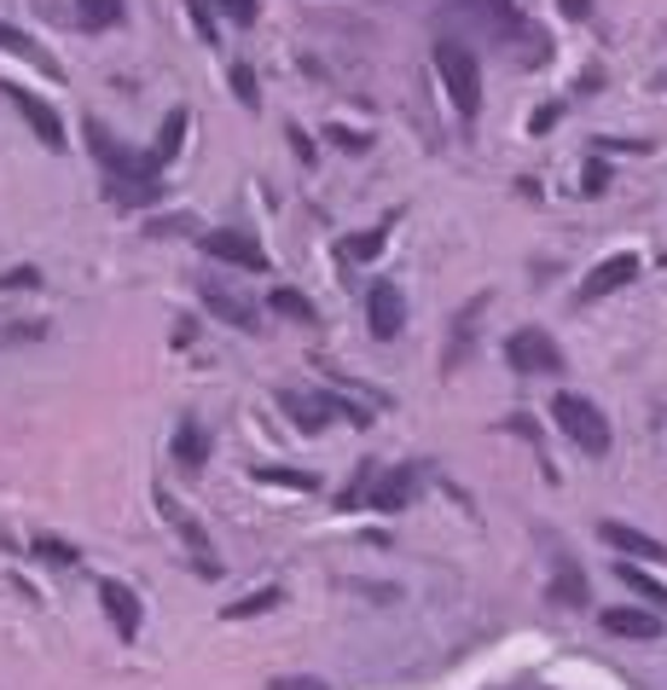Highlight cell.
<instances>
[{
  "instance_id": "6da1fadb",
  "label": "cell",
  "mask_w": 667,
  "mask_h": 690,
  "mask_svg": "<svg viewBox=\"0 0 667 690\" xmlns=\"http://www.w3.org/2000/svg\"><path fill=\"white\" fill-rule=\"evenodd\" d=\"M88 145H93V157L105 163V175H111V197L116 204H157L163 197V175L152 168V157H133V151H123L111 140L99 123H88Z\"/></svg>"
},
{
  "instance_id": "7a4b0ae2",
  "label": "cell",
  "mask_w": 667,
  "mask_h": 690,
  "mask_svg": "<svg viewBox=\"0 0 667 690\" xmlns=\"http://www.w3.org/2000/svg\"><path fill=\"white\" fill-rule=\"evenodd\" d=\"M441 29H459V36H471V41H511V36H523L528 24L511 0H447Z\"/></svg>"
},
{
  "instance_id": "3957f363",
  "label": "cell",
  "mask_w": 667,
  "mask_h": 690,
  "mask_svg": "<svg viewBox=\"0 0 667 690\" xmlns=\"http://www.w3.org/2000/svg\"><path fill=\"white\" fill-rule=\"evenodd\" d=\"M436 71H441V81H447V99L459 105V116H476V105H482V71H476V53L464 41H436Z\"/></svg>"
},
{
  "instance_id": "277c9868",
  "label": "cell",
  "mask_w": 667,
  "mask_h": 690,
  "mask_svg": "<svg viewBox=\"0 0 667 690\" xmlns=\"http://www.w3.org/2000/svg\"><path fill=\"white\" fill-rule=\"evenodd\" d=\"M552 418H557V430L569 435L580 452H592V459H604V452H610V418L598 412L587 395H557Z\"/></svg>"
},
{
  "instance_id": "5b68a950",
  "label": "cell",
  "mask_w": 667,
  "mask_h": 690,
  "mask_svg": "<svg viewBox=\"0 0 667 690\" xmlns=\"http://www.w3.org/2000/svg\"><path fill=\"white\" fill-rule=\"evenodd\" d=\"M505 360H511V372H523V378H557V372H563V348H557L540 325L511 331Z\"/></svg>"
},
{
  "instance_id": "8992f818",
  "label": "cell",
  "mask_w": 667,
  "mask_h": 690,
  "mask_svg": "<svg viewBox=\"0 0 667 690\" xmlns=\"http://www.w3.org/2000/svg\"><path fill=\"white\" fill-rule=\"evenodd\" d=\"M365 325H372L377 343H395L400 325H407V296H400V284L377 279L372 291H365Z\"/></svg>"
},
{
  "instance_id": "52a82bcc",
  "label": "cell",
  "mask_w": 667,
  "mask_h": 690,
  "mask_svg": "<svg viewBox=\"0 0 667 690\" xmlns=\"http://www.w3.org/2000/svg\"><path fill=\"white\" fill-rule=\"evenodd\" d=\"M204 256L232 261V267H244V273H267V250L249 239V232H239V227H215V232H204Z\"/></svg>"
},
{
  "instance_id": "ba28073f",
  "label": "cell",
  "mask_w": 667,
  "mask_h": 690,
  "mask_svg": "<svg viewBox=\"0 0 667 690\" xmlns=\"http://www.w3.org/2000/svg\"><path fill=\"white\" fill-rule=\"evenodd\" d=\"M0 93H7L12 105H18V116H24L29 128H36V140H41L47 151H64V145H70V140H64V123H59V111L47 105V99H36L29 88H12V81H0Z\"/></svg>"
},
{
  "instance_id": "9c48e42d",
  "label": "cell",
  "mask_w": 667,
  "mask_h": 690,
  "mask_svg": "<svg viewBox=\"0 0 667 690\" xmlns=\"http://www.w3.org/2000/svg\"><path fill=\"white\" fill-rule=\"evenodd\" d=\"M157 504H163V516H169V528L187 540V551L197 558V575H221V558H215V546H209V534L197 528V516H187L180 504L169 499V494H157Z\"/></svg>"
},
{
  "instance_id": "30bf717a",
  "label": "cell",
  "mask_w": 667,
  "mask_h": 690,
  "mask_svg": "<svg viewBox=\"0 0 667 690\" xmlns=\"http://www.w3.org/2000/svg\"><path fill=\"white\" fill-rule=\"evenodd\" d=\"M627 279H639V256L632 250H615L610 261H598L587 279H580V302H598V296H610V291H621Z\"/></svg>"
},
{
  "instance_id": "8fae6325",
  "label": "cell",
  "mask_w": 667,
  "mask_h": 690,
  "mask_svg": "<svg viewBox=\"0 0 667 690\" xmlns=\"http://www.w3.org/2000/svg\"><path fill=\"white\" fill-rule=\"evenodd\" d=\"M419 494V464H395L389 476H377L372 482V511H407V499Z\"/></svg>"
},
{
  "instance_id": "7c38bea8",
  "label": "cell",
  "mask_w": 667,
  "mask_h": 690,
  "mask_svg": "<svg viewBox=\"0 0 667 690\" xmlns=\"http://www.w3.org/2000/svg\"><path fill=\"white\" fill-rule=\"evenodd\" d=\"M99 603H105L111 627L123 632V638L140 632V598H133V586H123V580H99Z\"/></svg>"
},
{
  "instance_id": "4fadbf2b",
  "label": "cell",
  "mask_w": 667,
  "mask_h": 690,
  "mask_svg": "<svg viewBox=\"0 0 667 690\" xmlns=\"http://www.w3.org/2000/svg\"><path fill=\"white\" fill-rule=\"evenodd\" d=\"M204 302H209V314H221L227 325H239V331H261L256 325V302L249 296H239V291H227V284H204Z\"/></svg>"
},
{
  "instance_id": "5bb4252c",
  "label": "cell",
  "mask_w": 667,
  "mask_h": 690,
  "mask_svg": "<svg viewBox=\"0 0 667 690\" xmlns=\"http://www.w3.org/2000/svg\"><path fill=\"white\" fill-rule=\"evenodd\" d=\"M598 534L615 546V551H627V558H650V563H667V546L662 540H650V534L639 528H627V523H598Z\"/></svg>"
},
{
  "instance_id": "9a60e30c",
  "label": "cell",
  "mask_w": 667,
  "mask_h": 690,
  "mask_svg": "<svg viewBox=\"0 0 667 690\" xmlns=\"http://www.w3.org/2000/svg\"><path fill=\"white\" fill-rule=\"evenodd\" d=\"M175 464L180 470H204L209 464V430L197 424V418H180V430H175Z\"/></svg>"
},
{
  "instance_id": "2e32d148",
  "label": "cell",
  "mask_w": 667,
  "mask_h": 690,
  "mask_svg": "<svg viewBox=\"0 0 667 690\" xmlns=\"http://www.w3.org/2000/svg\"><path fill=\"white\" fill-rule=\"evenodd\" d=\"M552 603H563V610H580V603H587V575H580V563L569 558V551H563V558H557Z\"/></svg>"
},
{
  "instance_id": "e0dca14e",
  "label": "cell",
  "mask_w": 667,
  "mask_h": 690,
  "mask_svg": "<svg viewBox=\"0 0 667 690\" xmlns=\"http://www.w3.org/2000/svg\"><path fill=\"white\" fill-rule=\"evenodd\" d=\"M0 53H12V59L36 64V71H47V76H59V59H53V53H41V47L29 41L24 29H12V24H0Z\"/></svg>"
},
{
  "instance_id": "ac0fdd59",
  "label": "cell",
  "mask_w": 667,
  "mask_h": 690,
  "mask_svg": "<svg viewBox=\"0 0 667 690\" xmlns=\"http://www.w3.org/2000/svg\"><path fill=\"white\" fill-rule=\"evenodd\" d=\"M604 632H615V638H656L662 621L650 610H604Z\"/></svg>"
},
{
  "instance_id": "d6986e66",
  "label": "cell",
  "mask_w": 667,
  "mask_h": 690,
  "mask_svg": "<svg viewBox=\"0 0 667 690\" xmlns=\"http://www.w3.org/2000/svg\"><path fill=\"white\" fill-rule=\"evenodd\" d=\"M180 140H187V111H169L163 116V133H157V145L145 151V157H152V168L163 175V168H169V157L180 151Z\"/></svg>"
},
{
  "instance_id": "ffe728a7",
  "label": "cell",
  "mask_w": 667,
  "mask_h": 690,
  "mask_svg": "<svg viewBox=\"0 0 667 690\" xmlns=\"http://www.w3.org/2000/svg\"><path fill=\"white\" fill-rule=\"evenodd\" d=\"M267 308L285 314V319H296V325H313V319H320V308H313V302H308L303 291H291V284H279V291L267 296Z\"/></svg>"
},
{
  "instance_id": "44dd1931",
  "label": "cell",
  "mask_w": 667,
  "mask_h": 690,
  "mask_svg": "<svg viewBox=\"0 0 667 690\" xmlns=\"http://www.w3.org/2000/svg\"><path fill=\"white\" fill-rule=\"evenodd\" d=\"M279 603H285V592H279V586H261V592H249V598H239V603H227L221 621H249V615L279 610Z\"/></svg>"
},
{
  "instance_id": "7402d4cb",
  "label": "cell",
  "mask_w": 667,
  "mask_h": 690,
  "mask_svg": "<svg viewBox=\"0 0 667 690\" xmlns=\"http://www.w3.org/2000/svg\"><path fill=\"white\" fill-rule=\"evenodd\" d=\"M123 0H76V18L88 24V29H116L123 24Z\"/></svg>"
},
{
  "instance_id": "603a6c76",
  "label": "cell",
  "mask_w": 667,
  "mask_h": 690,
  "mask_svg": "<svg viewBox=\"0 0 667 690\" xmlns=\"http://www.w3.org/2000/svg\"><path fill=\"white\" fill-rule=\"evenodd\" d=\"M29 551H36V558H47V563H59V568H70V563L81 558L70 540H59V534H36V546H29Z\"/></svg>"
},
{
  "instance_id": "cb8c5ba5",
  "label": "cell",
  "mask_w": 667,
  "mask_h": 690,
  "mask_svg": "<svg viewBox=\"0 0 667 690\" xmlns=\"http://www.w3.org/2000/svg\"><path fill=\"white\" fill-rule=\"evenodd\" d=\"M621 580H627V586H632V592H639V598H650V603H656V610H667V586H656V580L644 575V568L621 563Z\"/></svg>"
},
{
  "instance_id": "d4e9b609",
  "label": "cell",
  "mask_w": 667,
  "mask_h": 690,
  "mask_svg": "<svg viewBox=\"0 0 667 690\" xmlns=\"http://www.w3.org/2000/svg\"><path fill=\"white\" fill-rule=\"evenodd\" d=\"M377 250H383V227L360 232V239H348V244H343V256H348V261H372Z\"/></svg>"
},
{
  "instance_id": "484cf974",
  "label": "cell",
  "mask_w": 667,
  "mask_h": 690,
  "mask_svg": "<svg viewBox=\"0 0 667 690\" xmlns=\"http://www.w3.org/2000/svg\"><path fill=\"white\" fill-rule=\"evenodd\" d=\"M232 93H239L249 111L261 105V93H256V71H249V64H232Z\"/></svg>"
},
{
  "instance_id": "4316f807",
  "label": "cell",
  "mask_w": 667,
  "mask_h": 690,
  "mask_svg": "<svg viewBox=\"0 0 667 690\" xmlns=\"http://www.w3.org/2000/svg\"><path fill=\"white\" fill-rule=\"evenodd\" d=\"M41 284V267H12V273H0V291H36Z\"/></svg>"
},
{
  "instance_id": "83f0119b",
  "label": "cell",
  "mask_w": 667,
  "mask_h": 690,
  "mask_svg": "<svg viewBox=\"0 0 667 690\" xmlns=\"http://www.w3.org/2000/svg\"><path fill=\"white\" fill-rule=\"evenodd\" d=\"M187 12H192V24H197V36H204L215 47V18H209V0H187Z\"/></svg>"
},
{
  "instance_id": "f1b7e54d",
  "label": "cell",
  "mask_w": 667,
  "mask_h": 690,
  "mask_svg": "<svg viewBox=\"0 0 667 690\" xmlns=\"http://www.w3.org/2000/svg\"><path fill=\"white\" fill-rule=\"evenodd\" d=\"M215 7H221L232 24H256V0H215Z\"/></svg>"
},
{
  "instance_id": "f546056e",
  "label": "cell",
  "mask_w": 667,
  "mask_h": 690,
  "mask_svg": "<svg viewBox=\"0 0 667 690\" xmlns=\"http://www.w3.org/2000/svg\"><path fill=\"white\" fill-rule=\"evenodd\" d=\"M256 482H285V487H313V476H296V470H256Z\"/></svg>"
},
{
  "instance_id": "4dcf8cb0",
  "label": "cell",
  "mask_w": 667,
  "mask_h": 690,
  "mask_svg": "<svg viewBox=\"0 0 667 690\" xmlns=\"http://www.w3.org/2000/svg\"><path fill=\"white\" fill-rule=\"evenodd\" d=\"M273 690H331L320 679H303V673H285V679H273Z\"/></svg>"
},
{
  "instance_id": "1f68e13d",
  "label": "cell",
  "mask_w": 667,
  "mask_h": 690,
  "mask_svg": "<svg viewBox=\"0 0 667 690\" xmlns=\"http://www.w3.org/2000/svg\"><path fill=\"white\" fill-rule=\"evenodd\" d=\"M557 116H563V105H540V111H534V133H546Z\"/></svg>"
},
{
  "instance_id": "d6a6232c",
  "label": "cell",
  "mask_w": 667,
  "mask_h": 690,
  "mask_svg": "<svg viewBox=\"0 0 667 690\" xmlns=\"http://www.w3.org/2000/svg\"><path fill=\"white\" fill-rule=\"evenodd\" d=\"M610 187V175H604V163H587V192H604Z\"/></svg>"
}]
</instances>
